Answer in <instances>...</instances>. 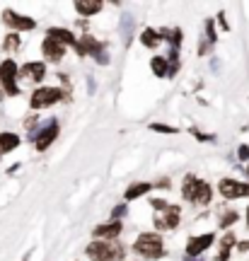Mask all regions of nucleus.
Wrapping results in <instances>:
<instances>
[{
	"label": "nucleus",
	"instance_id": "b1692460",
	"mask_svg": "<svg viewBox=\"0 0 249 261\" xmlns=\"http://www.w3.org/2000/svg\"><path fill=\"white\" fill-rule=\"evenodd\" d=\"M150 128H153V130H160V133H169V136H172V133H177L175 126H165V123H153Z\"/></svg>",
	"mask_w": 249,
	"mask_h": 261
},
{
	"label": "nucleus",
	"instance_id": "c756f323",
	"mask_svg": "<svg viewBox=\"0 0 249 261\" xmlns=\"http://www.w3.org/2000/svg\"><path fill=\"white\" fill-rule=\"evenodd\" d=\"M247 225H249V208H247Z\"/></svg>",
	"mask_w": 249,
	"mask_h": 261
},
{
	"label": "nucleus",
	"instance_id": "0eeeda50",
	"mask_svg": "<svg viewBox=\"0 0 249 261\" xmlns=\"http://www.w3.org/2000/svg\"><path fill=\"white\" fill-rule=\"evenodd\" d=\"M218 191L225 198H244V196H249V184H242V181H235V179H220Z\"/></svg>",
	"mask_w": 249,
	"mask_h": 261
},
{
	"label": "nucleus",
	"instance_id": "f257e3e1",
	"mask_svg": "<svg viewBox=\"0 0 249 261\" xmlns=\"http://www.w3.org/2000/svg\"><path fill=\"white\" fill-rule=\"evenodd\" d=\"M133 249L143 259H160V256H165V244H162V237L157 232H143L136 240Z\"/></svg>",
	"mask_w": 249,
	"mask_h": 261
},
{
	"label": "nucleus",
	"instance_id": "6e6552de",
	"mask_svg": "<svg viewBox=\"0 0 249 261\" xmlns=\"http://www.w3.org/2000/svg\"><path fill=\"white\" fill-rule=\"evenodd\" d=\"M3 19H5V24L15 29V32H29V29L37 27V22L27 15H17V12H12V10H5L3 12Z\"/></svg>",
	"mask_w": 249,
	"mask_h": 261
},
{
	"label": "nucleus",
	"instance_id": "20e7f679",
	"mask_svg": "<svg viewBox=\"0 0 249 261\" xmlns=\"http://www.w3.org/2000/svg\"><path fill=\"white\" fill-rule=\"evenodd\" d=\"M85 252L92 261H116L121 256V247L111 242H92Z\"/></svg>",
	"mask_w": 249,
	"mask_h": 261
},
{
	"label": "nucleus",
	"instance_id": "6ab92c4d",
	"mask_svg": "<svg viewBox=\"0 0 249 261\" xmlns=\"http://www.w3.org/2000/svg\"><path fill=\"white\" fill-rule=\"evenodd\" d=\"M140 41H143V46L155 48L157 44L162 41V37H160V32H157V29H145V32L140 34Z\"/></svg>",
	"mask_w": 249,
	"mask_h": 261
},
{
	"label": "nucleus",
	"instance_id": "7ed1b4c3",
	"mask_svg": "<svg viewBox=\"0 0 249 261\" xmlns=\"http://www.w3.org/2000/svg\"><path fill=\"white\" fill-rule=\"evenodd\" d=\"M17 73H19V68H17V63H15L12 58H5V61L0 63V83H3L5 92H8L10 97H17L19 94Z\"/></svg>",
	"mask_w": 249,
	"mask_h": 261
},
{
	"label": "nucleus",
	"instance_id": "2eb2a0df",
	"mask_svg": "<svg viewBox=\"0 0 249 261\" xmlns=\"http://www.w3.org/2000/svg\"><path fill=\"white\" fill-rule=\"evenodd\" d=\"M196 184H198V177H194V174H186L184 177V184H182V196H184V201H191V203H194Z\"/></svg>",
	"mask_w": 249,
	"mask_h": 261
},
{
	"label": "nucleus",
	"instance_id": "a878e982",
	"mask_svg": "<svg viewBox=\"0 0 249 261\" xmlns=\"http://www.w3.org/2000/svg\"><path fill=\"white\" fill-rule=\"evenodd\" d=\"M240 160H249V145H240Z\"/></svg>",
	"mask_w": 249,
	"mask_h": 261
},
{
	"label": "nucleus",
	"instance_id": "4468645a",
	"mask_svg": "<svg viewBox=\"0 0 249 261\" xmlns=\"http://www.w3.org/2000/svg\"><path fill=\"white\" fill-rule=\"evenodd\" d=\"M211 198H213L211 184H206V181H201V179H198V184H196V198H194V203L208 205V203H211Z\"/></svg>",
	"mask_w": 249,
	"mask_h": 261
},
{
	"label": "nucleus",
	"instance_id": "393cba45",
	"mask_svg": "<svg viewBox=\"0 0 249 261\" xmlns=\"http://www.w3.org/2000/svg\"><path fill=\"white\" fill-rule=\"evenodd\" d=\"M232 244H235V237H232V232H228L225 237H222V249H228V252H230Z\"/></svg>",
	"mask_w": 249,
	"mask_h": 261
},
{
	"label": "nucleus",
	"instance_id": "aec40b11",
	"mask_svg": "<svg viewBox=\"0 0 249 261\" xmlns=\"http://www.w3.org/2000/svg\"><path fill=\"white\" fill-rule=\"evenodd\" d=\"M150 184H145V181H143V184H133V187H129L126 189V201H133V198H140V196L145 194V191H150Z\"/></svg>",
	"mask_w": 249,
	"mask_h": 261
},
{
	"label": "nucleus",
	"instance_id": "5701e85b",
	"mask_svg": "<svg viewBox=\"0 0 249 261\" xmlns=\"http://www.w3.org/2000/svg\"><path fill=\"white\" fill-rule=\"evenodd\" d=\"M237 220V213L235 211H230V213H222L220 215V227H228V225H232Z\"/></svg>",
	"mask_w": 249,
	"mask_h": 261
},
{
	"label": "nucleus",
	"instance_id": "4be33fe9",
	"mask_svg": "<svg viewBox=\"0 0 249 261\" xmlns=\"http://www.w3.org/2000/svg\"><path fill=\"white\" fill-rule=\"evenodd\" d=\"M15 48H19V37L17 34H8L5 37V51H15Z\"/></svg>",
	"mask_w": 249,
	"mask_h": 261
},
{
	"label": "nucleus",
	"instance_id": "c85d7f7f",
	"mask_svg": "<svg viewBox=\"0 0 249 261\" xmlns=\"http://www.w3.org/2000/svg\"><path fill=\"white\" fill-rule=\"evenodd\" d=\"M184 261H201V259H191V256H186V259Z\"/></svg>",
	"mask_w": 249,
	"mask_h": 261
},
{
	"label": "nucleus",
	"instance_id": "9d476101",
	"mask_svg": "<svg viewBox=\"0 0 249 261\" xmlns=\"http://www.w3.org/2000/svg\"><path fill=\"white\" fill-rule=\"evenodd\" d=\"M41 51H44V56L48 58V61H54V63H58L61 58H63L65 54V46L63 44H58L56 39H44V44H41Z\"/></svg>",
	"mask_w": 249,
	"mask_h": 261
},
{
	"label": "nucleus",
	"instance_id": "f3484780",
	"mask_svg": "<svg viewBox=\"0 0 249 261\" xmlns=\"http://www.w3.org/2000/svg\"><path fill=\"white\" fill-rule=\"evenodd\" d=\"M150 68H153V73H155L157 77H167V75H169V61H167L165 56H155L150 61Z\"/></svg>",
	"mask_w": 249,
	"mask_h": 261
},
{
	"label": "nucleus",
	"instance_id": "bb28decb",
	"mask_svg": "<svg viewBox=\"0 0 249 261\" xmlns=\"http://www.w3.org/2000/svg\"><path fill=\"white\" fill-rule=\"evenodd\" d=\"M230 259V252H228V249H222L220 254H218V261H228Z\"/></svg>",
	"mask_w": 249,
	"mask_h": 261
},
{
	"label": "nucleus",
	"instance_id": "412c9836",
	"mask_svg": "<svg viewBox=\"0 0 249 261\" xmlns=\"http://www.w3.org/2000/svg\"><path fill=\"white\" fill-rule=\"evenodd\" d=\"M133 29V19L129 15H123V22H121V32H123V41H126V46H129V32Z\"/></svg>",
	"mask_w": 249,
	"mask_h": 261
},
{
	"label": "nucleus",
	"instance_id": "ddd939ff",
	"mask_svg": "<svg viewBox=\"0 0 249 261\" xmlns=\"http://www.w3.org/2000/svg\"><path fill=\"white\" fill-rule=\"evenodd\" d=\"M22 75H27L29 80H44V75H46V65L41 63V61H34V63H27L22 70H19Z\"/></svg>",
	"mask_w": 249,
	"mask_h": 261
},
{
	"label": "nucleus",
	"instance_id": "9b49d317",
	"mask_svg": "<svg viewBox=\"0 0 249 261\" xmlns=\"http://www.w3.org/2000/svg\"><path fill=\"white\" fill-rule=\"evenodd\" d=\"M121 234V223L119 220H111L107 225H99V227H94V237H99V240H114V237H119Z\"/></svg>",
	"mask_w": 249,
	"mask_h": 261
},
{
	"label": "nucleus",
	"instance_id": "1a4fd4ad",
	"mask_svg": "<svg viewBox=\"0 0 249 261\" xmlns=\"http://www.w3.org/2000/svg\"><path fill=\"white\" fill-rule=\"evenodd\" d=\"M213 242H215V234H211V232L198 234V237H191V240L186 242V256H191V259H194V256H198L201 252H206Z\"/></svg>",
	"mask_w": 249,
	"mask_h": 261
},
{
	"label": "nucleus",
	"instance_id": "39448f33",
	"mask_svg": "<svg viewBox=\"0 0 249 261\" xmlns=\"http://www.w3.org/2000/svg\"><path fill=\"white\" fill-rule=\"evenodd\" d=\"M61 99H63V92L58 87H39V90H34L29 104H32V109H46V107L61 102Z\"/></svg>",
	"mask_w": 249,
	"mask_h": 261
},
{
	"label": "nucleus",
	"instance_id": "dca6fc26",
	"mask_svg": "<svg viewBox=\"0 0 249 261\" xmlns=\"http://www.w3.org/2000/svg\"><path fill=\"white\" fill-rule=\"evenodd\" d=\"M19 145L17 133H0V155H5L10 150H15Z\"/></svg>",
	"mask_w": 249,
	"mask_h": 261
},
{
	"label": "nucleus",
	"instance_id": "cd10ccee",
	"mask_svg": "<svg viewBox=\"0 0 249 261\" xmlns=\"http://www.w3.org/2000/svg\"><path fill=\"white\" fill-rule=\"evenodd\" d=\"M123 213H126V208H123V205H119V208H114V218H121Z\"/></svg>",
	"mask_w": 249,
	"mask_h": 261
},
{
	"label": "nucleus",
	"instance_id": "f8f14e48",
	"mask_svg": "<svg viewBox=\"0 0 249 261\" xmlns=\"http://www.w3.org/2000/svg\"><path fill=\"white\" fill-rule=\"evenodd\" d=\"M46 37L48 39H56L58 44H70V46H75V34L70 32V29H61V27H51L46 32Z\"/></svg>",
	"mask_w": 249,
	"mask_h": 261
},
{
	"label": "nucleus",
	"instance_id": "a211bd4d",
	"mask_svg": "<svg viewBox=\"0 0 249 261\" xmlns=\"http://www.w3.org/2000/svg\"><path fill=\"white\" fill-rule=\"evenodd\" d=\"M75 10H78L83 17H92L94 12L102 10V3L99 0H94V3H83V0H78V3H75Z\"/></svg>",
	"mask_w": 249,
	"mask_h": 261
},
{
	"label": "nucleus",
	"instance_id": "423d86ee",
	"mask_svg": "<svg viewBox=\"0 0 249 261\" xmlns=\"http://www.w3.org/2000/svg\"><path fill=\"white\" fill-rule=\"evenodd\" d=\"M56 136H58V121H48L41 130L32 133V140H34L37 150H46L48 145L56 140Z\"/></svg>",
	"mask_w": 249,
	"mask_h": 261
},
{
	"label": "nucleus",
	"instance_id": "f03ea898",
	"mask_svg": "<svg viewBox=\"0 0 249 261\" xmlns=\"http://www.w3.org/2000/svg\"><path fill=\"white\" fill-rule=\"evenodd\" d=\"M153 205L160 208V211H155L157 230H175L177 225H179V208H177V205H169L167 201H160V198H155Z\"/></svg>",
	"mask_w": 249,
	"mask_h": 261
}]
</instances>
